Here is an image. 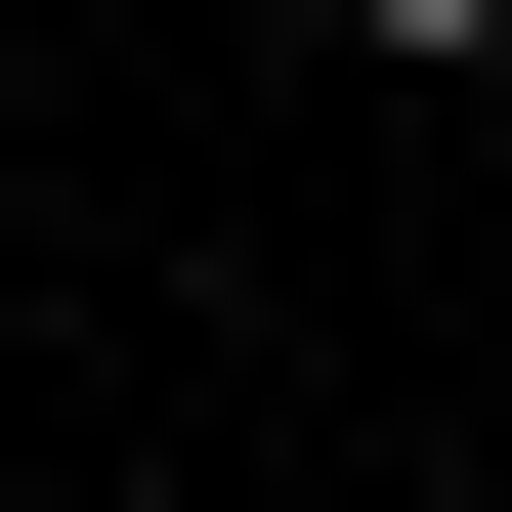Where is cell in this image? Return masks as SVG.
<instances>
[{
    "label": "cell",
    "instance_id": "1",
    "mask_svg": "<svg viewBox=\"0 0 512 512\" xmlns=\"http://www.w3.org/2000/svg\"><path fill=\"white\" fill-rule=\"evenodd\" d=\"M342 43H384V86H512V0H342Z\"/></svg>",
    "mask_w": 512,
    "mask_h": 512
}]
</instances>
